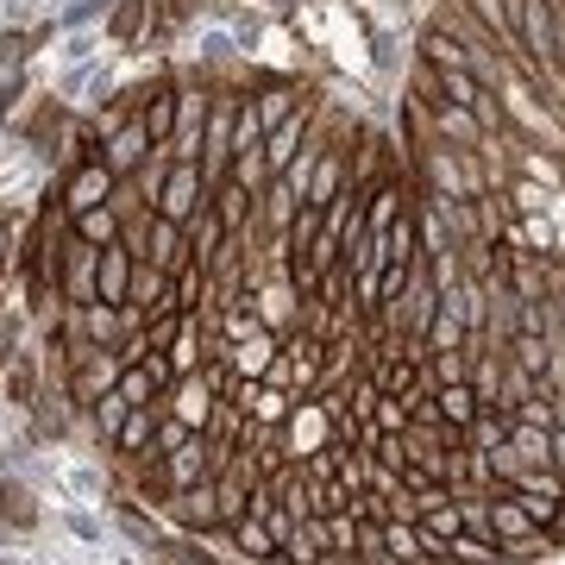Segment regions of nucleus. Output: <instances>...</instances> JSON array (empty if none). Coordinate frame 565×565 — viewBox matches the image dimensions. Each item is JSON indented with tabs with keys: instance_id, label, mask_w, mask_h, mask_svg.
Here are the masks:
<instances>
[{
	"instance_id": "ddd939ff",
	"label": "nucleus",
	"mask_w": 565,
	"mask_h": 565,
	"mask_svg": "<svg viewBox=\"0 0 565 565\" xmlns=\"http://www.w3.org/2000/svg\"><path fill=\"white\" fill-rule=\"evenodd\" d=\"M189 63H195V70H233V63H239V44H233L226 25H207V32L189 39Z\"/></svg>"
},
{
	"instance_id": "f257e3e1",
	"label": "nucleus",
	"mask_w": 565,
	"mask_h": 565,
	"mask_svg": "<svg viewBox=\"0 0 565 565\" xmlns=\"http://www.w3.org/2000/svg\"><path fill=\"white\" fill-rule=\"evenodd\" d=\"M95 264H102V245L63 233L57 258H51V289H57L63 308H95Z\"/></svg>"
},
{
	"instance_id": "423d86ee",
	"label": "nucleus",
	"mask_w": 565,
	"mask_h": 565,
	"mask_svg": "<svg viewBox=\"0 0 565 565\" xmlns=\"http://www.w3.org/2000/svg\"><path fill=\"white\" fill-rule=\"evenodd\" d=\"M308 132H315V102H302L282 126H270V132H264V163H270V177H282V170L296 163V151L308 145Z\"/></svg>"
},
{
	"instance_id": "f03ea898",
	"label": "nucleus",
	"mask_w": 565,
	"mask_h": 565,
	"mask_svg": "<svg viewBox=\"0 0 565 565\" xmlns=\"http://www.w3.org/2000/svg\"><path fill=\"white\" fill-rule=\"evenodd\" d=\"M207 202H214V182H207L202 163H170V170H163V189H158V214L163 221L189 226Z\"/></svg>"
},
{
	"instance_id": "9d476101",
	"label": "nucleus",
	"mask_w": 565,
	"mask_h": 565,
	"mask_svg": "<svg viewBox=\"0 0 565 565\" xmlns=\"http://www.w3.org/2000/svg\"><path fill=\"white\" fill-rule=\"evenodd\" d=\"M282 553H289V565H327V559H333V541H327V515H302V522L282 534Z\"/></svg>"
},
{
	"instance_id": "c9c22d12",
	"label": "nucleus",
	"mask_w": 565,
	"mask_h": 565,
	"mask_svg": "<svg viewBox=\"0 0 565 565\" xmlns=\"http://www.w3.org/2000/svg\"><path fill=\"white\" fill-rule=\"evenodd\" d=\"M70 534H76V541H102V522H95L88 509H70Z\"/></svg>"
},
{
	"instance_id": "6e6552de",
	"label": "nucleus",
	"mask_w": 565,
	"mask_h": 565,
	"mask_svg": "<svg viewBox=\"0 0 565 565\" xmlns=\"http://www.w3.org/2000/svg\"><path fill=\"white\" fill-rule=\"evenodd\" d=\"M139 258H145V264H158V270H170V277H177L182 264H189V233H182L177 221L151 214V221H145V239H139Z\"/></svg>"
},
{
	"instance_id": "1a4fd4ad",
	"label": "nucleus",
	"mask_w": 565,
	"mask_h": 565,
	"mask_svg": "<svg viewBox=\"0 0 565 565\" xmlns=\"http://www.w3.org/2000/svg\"><path fill=\"white\" fill-rule=\"evenodd\" d=\"M170 515H177V527H221V497H214V478H202V484H189L170 497Z\"/></svg>"
},
{
	"instance_id": "b1692460",
	"label": "nucleus",
	"mask_w": 565,
	"mask_h": 565,
	"mask_svg": "<svg viewBox=\"0 0 565 565\" xmlns=\"http://www.w3.org/2000/svg\"><path fill=\"white\" fill-rule=\"evenodd\" d=\"M371 70H377L384 82H396V76H403V70H408L403 32H377V39H371Z\"/></svg>"
},
{
	"instance_id": "393cba45",
	"label": "nucleus",
	"mask_w": 565,
	"mask_h": 565,
	"mask_svg": "<svg viewBox=\"0 0 565 565\" xmlns=\"http://www.w3.org/2000/svg\"><path fill=\"white\" fill-rule=\"evenodd\" d=\"M63 490H70L76 503H102L107 497V471L102 465H70V471H63Z\"/></svg>"
},
{
	"instance_id": "cd10ccee",
	"label": "nucleus",
	"mask_w": 565,
	"mask_h": 565,
	"mask_svg": "<svg viewBox=\"0 0 565 565\" xmlns=\"http://www.w3.org/2000/svg\"><path fill=\"white\" fill-rule=\"evenodd\" d=\"M446 546H452V565H490V559H497L490 534H465V527H459V534H452Z\"/></svg>"
},
{
	"instance_id": "f8f14e48",
	"label": "nucleus",
	"mask_w": 565,
	"mask_h": 565,
	"mask_svg": "<svg viewBox=\"0 0 565 565\" xmlns=\"http://www.w3.org/2000/svg\"><path fill=\"white\" fill-rule=\"evenodd\" d=\"M345 182H352V170H345V151H321V158H315V177H308V189H302V202H308V207L340 202Z\"/></svg>"
},
{
	"instance_id": "dca6fc26",
	"label": "nucleus",
	"mask_w": 565,
	"mask_h": 565,
	"mask_svg": "<svg viewBox=\"0 0 565 565\" xmlns=\"http://www.w3.org/2000/svg\"><path fill=\"white\" fill-rule=\"evenodd\" d=\"M151 434H158V408H151V403L126 408L120 434H114V452H120V459H145V446H151Z\"/></svg>"
},
{
	"instance_id": "aec40b11",
	"label": "nucleus",
	"mask_w": 565,
	"mask_h": 565,
	"mask_svg": "<svg viewBox=\"0 0 565 565\" xmlns=\"http://www.w3.org/2000/svg\"><path fill=\"white\" fill-rule=\"evenodd\" d=\"M139 120H145V132H151V145H163L170 132H177V82H170V88H158V95H145Z\"/></svg>"
},
{
	"instance_id": "72a5a7b5",
	"label": "nucleus",
	"mask_w": 565,
	"mask_h": 565,
	"mask_svg": "<svg viewBox=\"0 0 565 565\" xmlns=\"http://www.w3.org/2000/svg\"><path fill=\"white\" fill-rule=\"evenodd\" d=\"M189 434H195L189 422H177V415H158V434H151V446H158V459H163V452H177V446L189 440Z\"/></svg>"
},
{
	"instance_id": "f3484780",
	"label": "nucleus",
	"mask_w": 565,
	"mask_h": 565,
	"mask_svg": "<svg viewBox=\"0 0 565 565\" xmlns=\"http://www.w3.org/2000/svg\"><path fill=\"white\" fill-rule=\"evenodd\" d=\"M0 527H20V534L25 527H39V497H32L13 471L0 478Z\"/></svg>"
},
{
	"instance_id": "473e14b6",
	"label": "nucleus",
	"mask_w": 565,
	"mask_h": 565,
	"mask_svg": "<svg viewBox=\"0 0 565 565\" xmlns=\"http://www.w3.org/2000/svg\"><path fill=\"white\" fill-rule=\"evenodd\" d=\"M39 434H51V440L70 434V408H63L57 396H39Z\"/></svg>"
},
{
	"instance_id": "4be33fe9",
	"label": "nucleus",
	"mask_w": 565,
	"mask_h": 565,
	"mask_svg": "<svg viewBox=\"0 0 565 565\" xmlns=\"http://www.w3.org/2000/svg\"><path fill=\"white\" fill-rule=\"evenodd\" d=\"M226 534H233V546H239L252 565H264L270 553H277V541H270V527L252 522V515H239V522H226Z\"/></svg>"
},
{
	"instance_id": "c85d7f7f",
	"label": "nucleus",
	"mask_w": 565,
	"mask_h": 565,
	"mask_svg": "<svg viewBox=\"0 0 565 565\" xmlns=\"http://www.w3.org/2000/svg\"><path fill=\"white\" fill-rule=\"evenodd\" d=\"M107 7H114V0H70V7L57 13V25L63 32H88L95 20H107Z\"/></svg>"
},
{
	"instance_id": "20e7f679",
	"label": "nucleus",
	"mask_w": 565,
	"mask_h": 565,
	"mask_svg": "<svg viewBox=\"0 0 565 565\" xmlns=\"http://www.w3.org/2000/svg\"><path fill=\"white\" fill-rule=\"evenodd\" d=\"M114 82H120V70H114L107 57L70 63V70H57V102H63V107H95V102H114Z\"/></svg>"
},
{
	"instance_id": "bb28decb",
	"label": "nucleus",
	"mask_w": 565,
	"mask_h": 565,
	"mask_svg": "<svg viewBox=\"0 0 565 565\" xmlns=\"http://www.w3.org/2000/svg\"><path fill=\"white\" fill-rule=\"evenodd\" d=\"M478 95H484V82L471 76L465 63H459V70H440V102H452V107H471Z\"/></svg>"
},
{
	"instance_id": "f704fd0d",
	"label": "nucleus",
	"mask_w": 565,
	"mask_h": 565,
	"mask_svg": "<svg viewBox=\"0 0 565 565\" xmlns=\"http://www.w3.org/2000/svg\"><path fill=\"white\" fill-rule=\"evenodd\" d=\"M20 95H25V76H20V70H7V76H0V126L13 120V107H20Z\"/></svg>"
},
{
	"instance_id": "2f4dec72",
	"label": "nucleus",
	"mask_w": 565,
	"mask_h": 565,
	"mask_svg": "<svg viewBox=\"0 0 565 565\" xmlns=\"http://www.w3.org/2000/svg\"><path fill=\"white\" fill-rule=\"evenodd\" d=\"M20 333H25V321L13 308H0V364H20Z\"/></svg>"
},
{
	"instance_id": "e433bc0d",
	"label": "nucleus",
	"mask_w": 565,
	"mask_h": 565,
	"mask_svg": "<svg viewBox=\"0 0 565 565\" xmlns=\"http://www.w3.org/2000/svg\"><path fill=\"white\" fill-rule=\"evenodd\" d=\"M270 7H277V13H296V7H302V0H270Z\"/></svg>"
},
{
	"instance_id": "a211bd4d",
	"label": "nucleus",
	"mask_w": 565,
	"mask_h": 565,
	"mask_svg": "<svg viewBox=\"0 0 565 565\" xmlns=\"http://www.w3.org/2000/svg\"><path fill=\"white\" fill-rule=\"evenodd\" d=\"M434 408H440L446 422H452V427L465 434V427L478 422V408H484V403H478V390H471V377H459V384H440V390H434Z\"/></svg>"
},
{
	"instance_id": "4468645a",
	"label": "nucleus",
	"mask_w": 565,
	"mask_h": 565,
	"mask_svg": "<svg viewBox=\"0 0 565 565\" xmlns=\"http://www.w3.org/2000/svg\"><path fill=\"white\" fill-rule=\"evenodd\" d=\"M207 207H214V221H221L226 233H245V226H252V207H258V195L226 177V182H214V202H207Z\"/></svg>"
},
{
	"instance_id": "39448f33",
	"label": "nucleus",
	"mask_w": 565,
	"mask_h": 565,
	"mask_svg": "<svg viewBox=\"0 0 565 565\" xmlns=\"http://www.w3.org/2000/svg\"><path fill=\"white\" fill-rule=\"evenodd\" d=\"M107 195H114V170H107L102 158L95 163H70V170H63L57 207H63V221H70V214H82V207H102Z\"/></svg>"
},
{
	"instance_id": "9b49d317",
	"label": "nucleus",
	"mask_w": 565,
	"mask_h": 565,
	"mask_svg": "<svg viewBox=\"0 0 565 565\" xmlns=\"http://www.w3.org/2000/svg\"><path fill=\"white\" fill-rule=\"evenodd\" d=\"M434 145H452V151H478V145H484V126H478V114H471V107L440 102V107H434Z\"/></svg>"
},
{
	"instance_id": "7c9ffc66",
	"label": "nucleus",
	"mask_w": 565,
	"mask_h": 565,
	"mask_svg": "<svg viewBox=\"0 0 565 565\" xmlns=\"http://www.w3.org/2000/svg\"><path fill=\"white\" fill-rule=\"evenodd\" d=\"M88 57H102V39H95V32H70V39H63V51H57L63 70H70V63H88Z\"/></svg>"
},
{
	"instance_id": "a878e982",
	"label": "nucleus",
	"mask_w": 565,
	"mask_h": 565,
	"mask_svg": "<svg viewBox=\"0 0 565 565\" xmlns=\"http://www.w3.org/2000/svg\"><path fill=\"white\" fill-rule=\"evenodd\" d=\"M384 546H390V559H396V565H422V527L384 522Z\"/></svg>"
},
{
	"instance_id": "412c9836",
	"label": "nucleus",
	"mask_w": 565,
	"mask_h": 565,
	"mask_svg": "<svg viewBox=\"0 0 565 565\" xmlns=\"http://www.w3.org/2000/svg\"><path fill=\"white\" fill-rule=\"evenodd\" d=\"M70 233H76V239H88V245H114L120 239V214H114V207H82V214H70Z\"/></svg>"
},
{
	"instance_id": "0eeeda50",
	"label": "nucleus",
	"mask_w": 565,
	"mask_h": 565,
	"mask_svg": "<svg viewBox=\"0 0 565 565\" xmlns=\"http://www.w3.org/2000/svg\"><path fill=\"white\" fill-rule=\"evenodd\" d=\"M132 252H126L120 239L114 245H102V264H95V302H107V308H132Z\"/></svg>"
},
{
	"instance_id": "7ed1b4c3",
	"label": "nucleus",
	"mask_w": 565,
	"mask_h": 565,
	"mask_svg": "<svg viewBox=\"0 0 565 565\" xmlns=\"http://www.w3.org/2000/svg\"><path fill=\"white\" fill-rule=\"evenodd\" d=\"M245 302H252V315H258V327H270V333H296V327H302V296H296V282L282 277H264V282H252V289H245Z\"/></svg>"
},
{
	"instance_id": "6ab92c4d",
	"label": "nucleus",
	"mask_w": 565,
	"mask_h": 565,
	"mask_svg": "<svg viewBox=\"0 0 565 565\" xmlns=\"http://www.w3.org/2000/svg\"><path fill=\"white\" fill-rule=\"evenodd\" d=\"M182 233H189V264H214V252L226 245V226L214 221V207H202V214L182 226Z\"/></svg>"
},
{
	"instance_id": "5701e85b",
	"label": "nucleus",
	"mask_w": 565,
	"mask_h": 565,
	"mask_svg": "<svg viewBox=\"0 0 565 565\" xmlns=\"http://www.w3.org/2000/svg\"><path fill=\"white\" fill-rule=\"evenodd\" d=\"M422 63H434V70H459V63H465V44L427 20V32H422Z\"/></svg>"
},
{
	"instance_id": "2eb2a0df",
	"label": "nucleus",
	"mask_w": 565,
	"mask_h": 565,
	"mask_svg": "<svg viewBox=\"0 0 565 565\" xmlns=\"http://www.w3.org/2000/svg\"><path fill=\"white\" fill-rule=\"evenodd\" d=\"M145 25H151V0H114L107 7V39L120 44V51H132L145 39Z\"/></svg>"
},
{
	"instance_id": "c756f323",
	"label": "nucleus",
	"mask_w": 565,
	"mask_h": 565,
	"mask_svg": "<svg viewBox=\"0 0 565 565\" xmlns=\"http://www.w3.org/2000/svg\"><path fill=\"white\" fill-rule=\"evenodd\" d=\"M226 32H233V44H239V57H252V51H258V39H264V13H233V25H226Z\"/></svg>"
}]
</instances>
